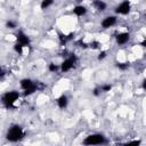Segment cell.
Instances as JSON below:
<instances>
[{
    "mask_svg": "<svg viewBox=\"0 0 146 146\" xmlns=\"http://www.w3.org/2000/svg\"><path fill=\"white\" fill-rule=\"evenodd\" d=\"M99 88H100V91H102V92H108V91L112 90V86H111L110 83L102 84V86H99Z\"/></svg>",
    "mask_w": 146,
    "mask_h": 146,
    "instance_id": "19",
    "label": "cell"
},
{
    "mask_svg": "<svg viewBox=\"0 0 146 146\" xmlns=\"http://www.w3.org/2000/svg\"><path fill=\"white\" fill-rule=\"evenodd\" d=\"M19 99V92L17 90H10L2 95L1 103L5 107H11Z\"/></svg>",
    "mask_w": 146,
    "mask_h": 146,
    "instance_id": "2",
    "label": "cell"
},
{
    "mask_svg": "<svg viewBox=\"0 0 146 146\" xmlns=\"http://www.w3.org/2000/svg\"><path fill=\"white\" fill-rule=\"evenodd\" d=\"M130 38H131V35H130L129 32H120L115 36V42L119 46H123V44H125L130 41Z\"/></svg>",
    "mask_w": 146,
    "mask_h": 146,
    "instance_id": "8",
    "label": "cell"
},
{
    "mask_svg": "<svg viewBox=\"0 0 146 146\" xmlns=\"http://www.w3.org/2000/svg\"><path fill=\"white\" fill-rule=\"evenodd\" d=\"M75 1H80V0H75Z\"/></svg>",
    "mask_w": 146,
    "mask_h": 146,
    "instance_id": "25",
    "label": "cell"
},
{
    "mask_svg": "<svg viewBox=\"0 0 146 146\" xmlns=\"http://www.w3.org/2000/svg\"><path fill=\"white\" fill-rule=\"evenodd\" d=\"M99 46H100V43H99L98 41H92V42L89 43V47H90L91 49H99V48H100Z\"/></svg>",
    "mask_w": 146,
    "mask_h": 146,
    "instance_id": "21",
    "label": "cell"
},
{
    "mask_svg": "<svg viewBox=\"0 0 146 146\" xmlns=\"http://www.w3.org/2000/svg\"><path fill=\"white\" fill-rule=\"evenodd\" d=\"M48 71L51 73H56L57 71H59V65L55 64V63H49L48 64Z\"/></svg>",
    "mask_w": 146,
    "mask_h": 146,
    "instance_id": "17",
    "label": "cell"
},
{
    "mask_svg": "<svg viewBox=\"0 0 146 146\" xmlns=\"http://www.w3.org/2000/svg\"><path fill=\"white\" fill-rule=\"evenodd\" d=\"M76 62H78V57H76L74 54H72L71 56H68L67 58H65V59L59 64V71H60L62 73H66V72L71 71V70L75 66Z\"/></svg>",
    "mask_w": 146,
    "mask_h": 146,
    "instance_id": "4",
    "label": "cell"
},
{
    "mask_svg": "<svg viewBox=\"0 0 146 146\" xmlns=\"http://www.w3.org/2000/svg\"><path fill=\"white\" fill-rule=\"evenodd\" d=\"M145 44H146V40H143V41L140 42V46H141V47H145Z\"/></svg>",
    "mask_w": 146,
    "mask_h": 146,
    "instance_id": "24",
    "label": "cell"
},
{
    "mask_svg": "<svg viewBox=\"0 0 146 146\" xmlns=\"http://www.w3.org/2000/svg\"><path fill=\"white\" fill-rule=\"evenodd\" d=\"M6 27L9 29V30H14V29L17 27V23L15 21H13V19H9V21L6 22Z\"/></svg>",
    "mask_w": 146,
    "mask_h": 146,
    "instance_id": "18",
    "label": "cell"
},
{
    "mask_svg": "<svg viewBox=\"0 0 146 146\" xmlns=\"http://www.w3.org/2000/svg\"><path fill=\"white\" fill-rule=\"evenodd\" d=\"M19 86L23 90H26V89H30V88H33L35 87V81H33L32 79L30 78H24L19 81Z\"/></svg>",
    "mask_w": 146,
    "mask_h": 146,
    "instance_id": "10",
    "label": "cell"
},
{
    "mask_svg": "<svg viewBox=\"0 0 146 146\" xmlns=\"http://www.w3.org/2000/svg\"><path fill=\"white\" fill-rule=\"evenodd\" d=\"M106 143V137L102 133H91L88 135L83 140L82 144L83 145H103Z\"/></svg>",
    "mask_w": 146,
    "mask_h": 146,
    "instance_id": "3",
    "label": "cell"
},
{
    "mask_svg": "<svg viewBox=\"0 0 146 146\" xmlns=\"http://www.w3.org/2000/svg\"><path fill=\"white\" fill-rule=\"evenodd\" d=\"M5 75V72H3V70H2V67L0 66V78H2Z\"/></svg>",
    "mask_w": 146,
    "mask_h": 146,
    "instance_id": "23",
    "label": "cell"
},
{
    "mask_svg": "<svg viewBox=\"0 0 146 146\" xmlns=\"http://www.w3.org/2000/svg\"><path fill=\"white\" fill-rule=\"evenodd\" d=\"M106 56H107V51L106 50H100L99 54H98V56H97V59L98 60H103V59L106 58Z\"/></svg>",
    "mask_w": 146,
    "mask_h": 146,
    "instance_id": "20",
    "label": "cell"
},
{
    "mask_svg": "<svg viewBox=\"0 0 146 146\" xmlns=\"http://www.w3.org/2000/svg\"><path fill=\"white\" fill-rule=\"evenodd\" d=\"M116 23H117V16L116 15H108L102 19L100 26H102V29L107 30V29H111L114 25H116Z\"/></svg>",
    "mask_w": 146,
    "mask_h": 146,
    "instance_id": "6",
    "label": "cell"
},
{
    "mask_svg": "<svg viewBox=\"0 0 146 146\" xmlns=\"http://www.w3.org/2000/svg\"><path fill=\"white\" fill-rule=\"evenodd\" d=\"M129 63H127V62H116V67L119 68V70H121V71H125V70H128L129 68Z\"/></svg>",
    "mask_w": 146,
    "mask_h": 146,
    "instance_id": "16",
    "label": "cell"
},
{
    "mask_svg": "<svg viewBox=\"0 0 146 146\" xmlns=\"http://www.w3.org/2000/svg\"><path fill=\"white\" fill-rule=\"evenodd\" d=\"M14 51H15L16 54H18V55H23V52H24V47H23L21 43L16 42V43L14 44Z\"/></svg>",
    "mask_w": 146,
    "mask_h": 146,
    "instance_id": "15",
    "label": "cell"
},
{
    "mask_svg": "<svg viewBox=\"0 0 146 146\" xmlns=\"http://www.w3.org/2000/svg\"><path fill=\"white\" fill-rule=\"evenodd\" d=\"M92 94H94V96H96V97H97V96H99V95L102 94L100 88H99V87H96V88L92 90Z\"/></svg>",
    "mask_w": 146,
    "mask_h": 146,
    "instance_id": "22",
    "label": "cell"
},
{
    "mask_svg": "<svg viewBox=\"0 0 146 146\" xmlns=\"http://www.w3.org/2000/svg\"><path fill=\"white\" fill-rule=\"evenodd\" d=\"M16 41H17L18 43H21L24 48H25V47H30V44H31V39H30V36H29L24 31H22V30H19V31L16 33Z\"/></svg>",
    "mask_w": 146,
    "mask_h": 146,
    "instance_id": "7",
    "label": "cell"
},
{
    "mask_svg": "<svg viewBox=\"0 0 146 146\" xmlns=\"http://www.w3.org/2000/svg\"><path fill=\"white\" fill-rule=\"evenodd\" d=\"M72 36H73V33H70V34H59V42H60V44L67 43L70 40H72Z\"/></svg>",
    "mask_w": 146,
    "mask_h": 146,
    "instance_id": "14",
    "label": "cell"
},
{
    "mask_svg": "<svg viewBox=\"0 0 146 146\" xmlns=\"http://www.w3.org/2000/svg\"><path fill=\"white\" fill-rule=\"evenodd\" d=\"M25 136V132L23 128L19 124H13L8 128L6 132V139L10 143H17L21 141Z\"/></svg>",
    "mask_w": 146,
    "mask_h": 146,
    "instance_id": "1",
    "label": "cell"
},
{
    "mask_svg": "<svg viewBox=\"0 0 146 146\" xmlns=\"http://www.w3.org/2000/svg\"><path fill=\"white\" fill-rule=\"evenodd\" d=\"M92 6L99 13H103L107 9V3L104 0H92Z\"/></svg>",
    "mask_w": 146,
    "mask_h": 146,
    "instance_id": "12",
    "label": "cell"
},
{
    "mask_svg": "<svg viewBox=\"0 0 146 146\" xmlns=\"http://www.w3.org/2000/svg\"><path fill=\"white\" fill-rule=\"evenodd\" d=\"M56 104L60 110H65L68 106V97L66 95H60L57 99H56Z\"/></svg>",
    "mask_w": 146,
    "mask_h": 146,
    "instance_id": "11",
    "label": "cell"
},
{
    "mask_svg": "<svg viewBox=\"0 0 146 146\" xmlns=\"http://www.w3.org/2000/svg\"><path fill=\"white\" fill-rule=\"evenodd\" d=\"M72 13H73L75 16H78V17H82V16L87 15L88 9H87V7L83 6V5H76V6L73 7Z\"/></svg>",
    "mask_w": 146,
    "mask_h": 146,
    "instance_id": "9",
    "label": "cell"
},
{
    "mask_svg": "<svg viewBox=\"0 0 146 146\" xmlns=\"http://www.w3.org/2000/svg\"><path fill=\"white\" fill-rule=\"evenodd\" d=\"M114 11H115L116 15H122V16L128 15V14L131 11V2H130L129 0L122 1L121 3H119V5L115 7Z\"/></svg>",
    "mask_w": 146,
    "mask_h": 146,
    "instance_id": "5",
    "label": "cell"
},
{
    "mask_svg": "<svg viewBox=\"0 0 146 146\" xmlns=\"http://www.w3.org/2000/svg\"><path fill=\"white\" fill-rule=\"evenodd\" d=\"M55 0H41L40 2V9L41 10H46L48 8H50L52 5H54Z\"/></svg>",
    "mask_w": 146,
    "mask_h": 146,
    "instance_id": "13",
    "label": "cell"
}]
</instances>
